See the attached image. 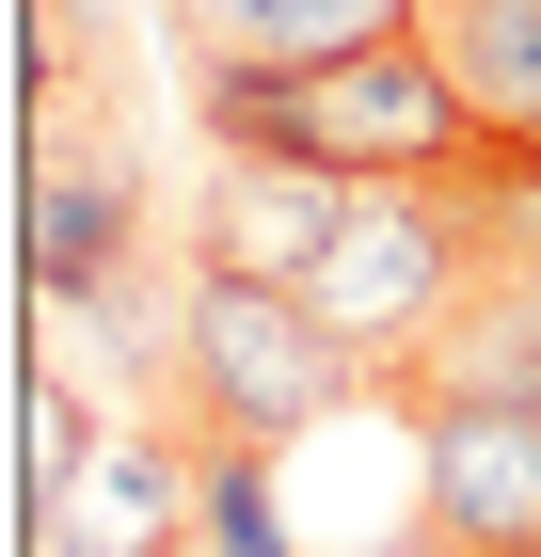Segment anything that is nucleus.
Returning a JSON list of instances; mask_svg holds the SVG:
<instances>
[{"label": "nucleus", "instance_id": "obj_1", "mask_svg": "<svg viewBox=\"0 0 541 557\" xmlns=\"http://www.w3.org/2000/svg\"><path fill=\"white\" fill-rule=\"evenodd\" d=\"M208 144H255V160H334V175H462L478 160V112L462 81L430 64V33H382V48H334V64H208L192 81Z\"/></svg>", "mask_w": 541, "mask_h": 557}, {"label": "nucleus", "instance_id": "obj_2", "mask_svg": "<svg viewBox=\"0 0 541 557\" xmlns=\"http://www.w3.org/2000/svg\"><path fill=\"white\" fill-rule=\"evenodd\" d=\"M367 383H382V367L334 335L303 287L192 271V367H175V398H192V430H208V446H303V430H334Z\"/></svg>", "mask_w": 541, "mask_h": 557}, {"label": "nucleus", "instance_id": "obj_3", "mask_svg": "<svg viewBox=\"0 0 541 557\" xmlns=\"http://www.w3.org/2000/svg\"><path fill=\"white\" fill-rule=\"evenodd\" d=\"M478 271H494V256H478V223H462L446 175H367V191H351V223H334V256L303 271V302L367 350L382 383H415V350L462 319V287H478Z\"/></svg>", "mask_w": 541, "mask_h": 557}, {"label": "nucleus", "instance_id": "obj_4", "mask_svg": "<svg viewBox=\"0 0 541 557\" xmlns=\"http://www.w3.org/2000/svg\"><path fill=\"white\" fill-rule=\"evenodd\" d=\"M415 542L541 557V398H415Z\"/></svg>", "mask_w": 541, "mask_h": 557}, {"label": "nucleus", "instance_id": "obj_5", "mask_svg": "<svg viewBox=\"0 0 541 557\" xmlns=\"http://www.w3.org/2000/svg\"><path fill=\"white\" fill-rule=\"evenodd\" d=\"M192 510H208V430L175 446V430L112 414V446L33 510V557H192Z\"/></svg>", "mask_w": 541, "mask_h": 557}, {"label": "nucleus", "instance_id": "obj_6", "mask_svg": "<svg viewBox=\"0 0 541 557\" xmlns=\"http://www.w3.org/2000/svg\"><path fill=\"white\" fill-rule=\"evenodd\" d=\"M351 191H367V175H334V160H255V144H223V160H208V208H192V271L303 287V271L334 256Z\"/></svg>", "mask_w": 541, "mask_h": 557}, {"label": "nucleus", "instance_id": "obj_7", "mask_svg": "<svg viewBox=\"0 0 541 557\" xmlns=\"http://www.w3.org/2000/svg\"><path fill=\"white\" fill-rule=\"evenodd\" d=\"M415 398H541V271L494 256L462 287V319L415 350Z\"/></svg>", "mask_w": 541, "mask_h": 557}, {"label": "nucleus", "instance_id": "obj_8", "mask_svg": "<svg viewBox=\"0 0 541 557\" xmlns=\"http://www.w3.org/2000/svg\"><path fill=\"white\" fill-rule=\"evenodd\" d=\"M415 33H430V64L462 81V112L494 144H541V0H430Z\"/></svg>", "mask_w": 541, "mask_h": 557}, {"label": "nucleus", "instance_id": "obj_9", "mask_svg": "<svg viewBox=\"0 0 541 557\" xmlns=\"http://www.w3.org/2000/svg\"><path fill=\"white\" fill-rule=\"evenodd\" d=\"M127 239H144V223H127V175H96L81 144H48V175H33V319H64Z\"/></svg>", "mask_w": 541, "mask_h": 557}, {"label": "nucleus", "instance_id": "obj_10", "mask_svg": "<svg viewBox=\"0 0 541 557\" xmlns=\"http://www.w3.org/2000/svg\"><path fill=\"white\" fill-rule=\"evenodd\" d=\"M175 16L208 33V64H334V48L415 33L430 0H175Z\"/></svg>", "mask_w": 541, "mask_h": 557}, {"label": "nucleus", "instance_id": "obj_11", "mask_svg": "<svg viewBox=\"0 0 541 557\" xmlns=\"http://www.w3.org/2000/svg\"><path fill=\"white\" fill-rule=\"evenodd\" d=\"M96 446H112V398L81 383V350L48 335V350H33V383H16V494L48 510V494H64V478H81Z\"/></svg>", "mask_w": 541, "mask_h": 557}, {"label": "nucleus", "instance_id": "obj_12", "mask_svg": "<svg viewBox=\"0 0 541 557\" xmlns=\"http://www.w3.org/2000/svg\"><path fill=\"white\" fill-rule=\"evenodd\" d=\"M192 557H303L287 510H271V446H208V510H192Z\"/></svg>", "mask_w": 541, "mask_h": 557}, {"label": "nucleus", "instance_id": "obj_13", "mask_svg": "<svg viewBox=\"0 0 541 557\" xmlns=\"http://www.w3.org/2000/svg\"><path fill=\"white\" fill-rule=\"evenodd\" d=\"M446 191H462V223H478V256H526L541 271V144H478Z\"/></svg>", "mask_w": 541, "mask_h": 557}, {"label": "nucleus", "instance_id": "obj_14", "mask_svg": "<svg viewBox=\"0 0 541 557\" xmlns=\"http://www.w3.org/2000/svg\"><path fill=\"white\" fill-rule=\"evenodd\" d=\"M303 557H334V542H303ZM398 557H430V542H398Z\"/></svg>", "mask_w": 541, "mask_h": 557}]
</instances>
